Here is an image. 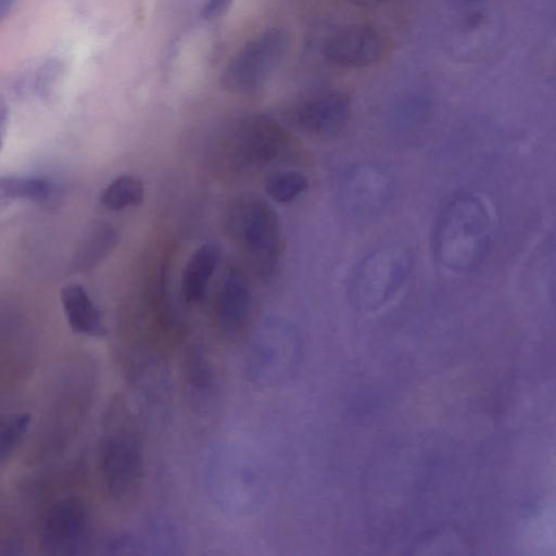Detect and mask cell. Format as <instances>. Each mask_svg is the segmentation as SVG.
Returning <instances> with one entry per match:
<instances>
[{
  "mask_svg": "<svg viewBox=\"0 0 556 556\" xmlns=\"http://www.w3.org/2000/svg\"><path fill=\"white\" fill-rule=\"evenodd\" d=\"M31 416L28 413L11 414L1 419L0 424V462L5 463L24 439Z\"/></svg>",
  "mask_w": 556,
  "mask_h": 556,
  "instance_id": "cell-20",
  "label": "cell"
},
{
  "mask_svg": "<svg viewBox=\"0 0 556 556\" xmlns=\"http://www.w3.org/2000/svg\"><path fill=\"white\" fill-rule=\"evenodd\" d=\"M351 4L358 8H376L384 3L387 0H346Z\"/></svg>",
  "mask_w": 556,
  "mask_h": 556,
  "instance_id": "cell-23",
  "label": "cell"
},
{
  "mask_svg": "<svg viewBox=\"0 0 556 556\" xmlns=\"http://www.w3.org/2000/svg\"><path fill=\"white\" fill-rule=\"evenodd\" d=\"M351 113V100L342 91L320 92L302 101L294 111L296 124L306 132L328 136L340 131Z\"/></svg>",
  "mask_w": 556,
  "mask_h": 556,
  "instance_id": "cell-11",
  "label": "cell"
},
{
  "mask_svg": "<svg viewBox=\"0 0 556 556\" xmlns=\"http://www.w3.org/2000/svg\"><path fill=\"white\" fill-rule=\"evenodd\" d=\"M412 269L410 252L400 243H386L369 252L353 271L349 299L359 312L387 304L403 287Z\"/></svg>",
  "mask_w": 556,
  "mask_h": 556,
  "instance_id": "cell-2",
  "label": "cell"
},
{
  "mask_svg": "<svg viewBox=\"0 0 556 556\" xmlns=\"http://www.w3.org/2000/svg\"><path fill=\"white\" fill-rule=\"evenodd\" d=\"M265 188L275 201L289 203L308 188V180L298 170L276 172L267 178Z\"/></svg>",
  "mask_w": 556,
  "mask_h": 556,
  "instance_id": "cell-19",
  "label": "cell"
},
{
  "mask_svg": "<svg viewBox=\"0 0 556 556\" xmlns=\"http://www.w3.org/2000/svg\"><path fill=\"white\" fill-rule=\"evenodd\" d=\"M489 0H448L455 8H471L484 3Z\"/></svg>",
  "mask_w": 556,
  "mask_h": 556,
  "instance_id": "cell-25",
  "label": "cell"
},
{
  "mask_svg": "<svg viewBox=\"0 0 556 556\" xmlns=\"http://www.w3.org/2000/svg\"><path fill=\"white\" fill-rule=\"evenodd\" d=\"M144 199V186L141 179L124 174L113 179L101 192L100 202L110 211H123L138 206Z\"/></svg>",
  "mask_w": 556,
  "mask_h": 556,
  "instance_id": "cell-17",
  "label": "cell"
},
{
  "mask_svg": "<svg viewBox=\"0 0 556 556\" xmlns=\"http://www.w3.org/2000/svg\"><path fill=\"white\" fill-rule=\"evenodd\" d=\"M389 50L384 34L365 23H348L331 29L325 37L321 53L342 68H365L381 61Z\"/></svg>",
  "mask_w": 556,
  "mask_h": 556,
  "instance_id": "cell-9",
  "label": "cell"
},
{
  "mask_svg": "<svg viewBox=\"0 0 556 556\" xmlns=\"http://www.w3.org/2000/svg\"><path fill=\"white\" fill-rule=\"evenodd\" d=\"M17 0H0V20L3 21L12 11Z\"/></svg>",
  "mask_w": 556,
  "mask_h": 556,
  "instance_id": "cell-24",
  "label": "cell"
},
{
  "mask_svg": "<svg viewBox=\"0 0 556 556\" xmlns=\"http://www.w3.org/2000/svg\"><path fill=\"white\" fill-rule=\"evenodd\" d=\"M117 233L106 224L96 225L81 242L75 255V266L79 270L99 264L116 245Z\"/></svg>",
  "mask_w": 556,
  "mask_h": 556,
  "instance_id": "cell-16",
  "label": "cell"
},
{
  "mask_svg": "<svg viewBox=\"0 0 556 556\" xmlns=\"http://www.w3.org/2000/svg\"><path fill=\"white\" fill-rule=\"evenodd\" d=\"M392 192L390 175L371 163L353 166L344 174L339 186L343 211L361 220L378 216L390 202Z\"/></svg>",
  "mask_w": 556,
  "mask_h": 556,
  "instance_id": "cell-10",
  "label": "cell"
},
{
  "mask_svg": "<svg viewBox=\"0 0 556 556\" xmlns=\"http://www.w3.org/2000/svg\"><path fill=\"white\" fill-rule=\"evenodd\" d=\"M89 532L85 503L77 497H65L45 511L39 525L40 547L48 555H79L88 546Z\"/></svg>",
  "mask_w": 556,
  "mask_h": 556,
  "instance_id": "cell-8",
  "label": "cell"
},
{
  "mask_svg": "<svg viewBox=\"0 0 556 556\" xmlns=\"http://www.w3.org/2000/svg\"><path fill=\"white\" fill-rule=\"evenodd\" d=\"M288 130L265 115L242 121L230 141V161L237 169L253 170L283 157L291 147Z\"/></svg>",
  "mask_w": 556,
  "mask_h": 556,
  "instance_id": "cell-7",
  "label": "cell"
},
{
  "mask_svg": "<svg viewBox=\"0 0 556 556\" xmlns=\"http://www.w3.org/2000/svg\"><path fill=\"white\" fill-rule=\"evenodd\" d=\"M98 466L105 492L116 502H128L138 493L144 473L140 438L125 426L105 432L98 447Z\"/></svg>",
  "mask_w": 556,
  "mask_h": 556,
  "instance_id": "cell-6",
  "label": "cell"
},
{
  "mask_svg": "<svg viewBox=\"0 0 556 556\" xmlns=\"http://www.w3.org/2000/svg\"><path fill=\"white\" fill-rule=\"evenodd\" d=\"M289 33L271 26L248 40L225 66L220 81L229 92L251 96L260 92L286 56Z\"/></svg>",
  "mask_w": 556,
  "mask_h": 556,
  "instance_id": "cell-5",
  "label": "cell"
},
{
  "mask_svg": "<svg viewBox=\"0 0 556 556\" xmlns=\"http://www.w3.org/2000/svg\"><path fill=\"white\" fill-rule=\"evenodd\" d=\"M219 252L214 243L201 244L188 260L181 276V291L189 303L201 302L216 269Z\"/></svg>",
  "mask_w": 556,
  "mask_h": 556,
  "instance_id": "cell-14",
  "label": "cell"
},
{
  "mask_svg": "<svg viewBox=\"0 0 556 556\" xmlns=\"http://www.w3.org/2000/svg\"><path fill=\"white\" fill-rule=\"evenodd\" d=\"M235 0H205L202 7V16L205 20L212 21L223 16Z\"/></svg>",
  "mask_w": 556,
  "mask_h": 556,
  "instance_id": "cell-21",
  "label": "cell"
},
{
  "mask_svg": "<svg viewBox=\"0 0 556 556\" xmlns=\"http://www.w3.org/2000/svg\"><path fill=\"white\" fill-rule=\"evenodd\" d=\"M188 391L197 401L210 400L215 391L214 372L203 352H191L186 364Z\"/></svg>",
  "mask_w": 556,
  "mask_h": 556,
  "instance_id": "cell-18",
  "label": "cell"
},
{
  "mask_svg": "<svg viewBox=\"0 0 556 556\" xmlns=\"http://www.w3.org/2000/svg\"><path fill=\"white\" fill-rule=\"evenodd\" d=\"M302 340L296 328L279 317L265 319L255 331L247 358L249 379L261 387L290 380L302 358Z\"/></svg>",
  "mask_w": 556,
  "mask_h": 556,
  "instance_id": "cell-3",
  "label": "cell"
},
{
  "mask_svg": "<svg viewBox=\"0 0 556 556\" xmlns=\"http://www.w3.org/2000/svg\"><path fill=\"white\" fill-rule=\"evenodd\" d=\"M61 303L74 332L92 338H104L108 334L100 309L83 286H65L61 291Z\"/></svg>",
  "mask_w": 556,
  "mask_h": 556,
  "instance_id": "cell-13",
  "label": "cell"
},
{
  "mask_svg": "<svg viewBox=\"0 0 556 556\" xmlns=\"http://www.w3.org/2000/svg\"><path fill=\"white\" fill-rule=\"evenodd\" d=\"M491 235L492 219L484 202L469 193L456 195L444 206L435 225V258L451 271H471L484 261Z\"/></svg>",
  "mask_w": 556,
  "mask_h": 556,
  "instance_id": "cell-1",
  "label": "cell"
},
{
  "mask_svg": "<svg viewBox=\"0 0 556 556\" xmlns=\"http://www.w3.org/2000/svg\"><path fill=\"white\" fill-rule=\"evenodd\" d=\"M54 187L50 179L42 176H7L0 180L2 201H29L42 203L53 194Z\"/></svg>",
  "mask_w": 556,
  "mask_h": 556,
  "instance_id": "cell-15",
  "label": "cell"
},
{
  "mask_svg": "<svg viewBox=\"0 0 556 556\" xmlns=\"http://www.w3.org/2000/svg\"><path fill=\"white\" fill-rule=\"evenodd\" d=\"M548 289L553 300L556 302V240L552 247L547 265Z\"/></svg>",
  "mask_w": 556,
  "mask_h": 556,
  "instance_id": "cell-22",
  "label": "cell"
},
{
  "mask_svg": "<svg viewBox=\"0 0 556 556\" xmlns=\"http://www.w3.org/2000/svg\"><path fill=\"white\" fill-rule=\"evenodd\" d=\"M229 224L254 273L264 281L270 280L279 267L282 248L275 211L264 200L248 197L236 203Z\"/></svg>",
  "mask_w": 556,
  "mask_h": 556,
  "instance_id": "cell-4",
  "label": "cell"
},
{
  "mask_svg": "<svg viewBox=\"0 0 556 556\" xmlns=\"http://www.w3.org/2000/svg\"><path fill=\"white\" fill-rule=\"evenodd\" d=\"M252 308V294L249 281L238 268L225 275L216 304V317L220 329L227 334H236L247 325Z\"/></svg>",
  "mask_w": 556,
  "mask_h": 556,
  "instance_id": "cell-12",
  "label": "cell"
}]
</instances>
